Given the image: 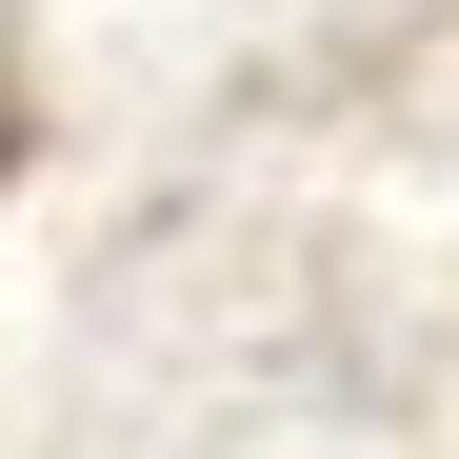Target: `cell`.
<instances>
[{"mask_svg":"<svg viewBox=\"0 0 459 459\" xmlns=\"http://www.w3.org/2000/svg\"><path fill=\"white\" fill-rule=\"evenodd\" d=\"M0 160H21V81H0Z\"/></svg>","mask_w":459,"mask_h":459,"instance_id":"1","label":"cell"}]
</instances>
